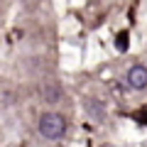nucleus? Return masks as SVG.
Masks as SVG:
<instances>
[{
  "label": "nucleus",
  "mask_w": 147,
  "mask_h": 147,
  "mask_svg": "<svg viewBox=\"0 0 147 147\" xmlns=\"http://www.w3.org/2000/svg\"><path fill=\"white\" fill-rule=\"evenodd\" d=\"M66 132V120L59 113H44L39 118V135L47 140H59Z\"/></svg>",
  "instance_id": "nucleus-1"
},
{
  "label": "nucleus",
  "mask_w": 147,
  "mask_h": 147,
  "mask_svg": "<svg viewBox=\"0 0 147 147\" xmlns=\"http://www.w3.org/2000/svg\"><path fill=\"white\" fill-rule=\"evenodd\" d=\"M127 86H132V88H137V91L147 88V69L140 66V64L130 66V71H127Z\"/></svg>",
  "instance_id": "nucleus-2"
},
{
  "label": "nucleus",
  "mask_w": 147,
  "mask_h": 147,
  "mask_svg": "<svg viewBox=\"0 0 147 147\" xmlns=\"http://www.w3.org/2000/svg\"><path fill=\"white\" fill-rule=\"evenodd\" d=\"M115 47L120 49V52H127V32H120V34L115 37Z\"/></svg>",
  "instance_id": "nucleus-3"
}]
</instances>
